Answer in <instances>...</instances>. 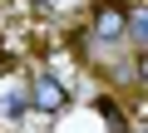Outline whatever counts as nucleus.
<instances>
[{
  "label": "nucleus",
  "instance_id": "1",
  "mask_svg": "<svg viewBox=\"0 0 148 133\" xmlns=\"http://www.w3.org/2000/svg\"><path fill=\"white\" fill-rule=\"evenodd\" d=\"M89 30L99 40H123L128 35V5H119V0H104V5L89 10Z\"/></svg>",
  "mask_w": 148,
  "mask_h": 133
},
{
  "label": "nucleus",
  "instance_id": "2",
  "mask_svg": "<svg viewBox=\"0 0 148 133\" xmlns=\"http://www.w3.org/2000/svg\"><path fill=\"white\" fill-rule=\"evenodd\" d=\"M64 104H69V89H64L59 79H49V74H45V79H35V84H30V108H40V113H59Z\"/></svg>",
  "mask_w": 148,
  "mask_h": 133
},
{
  "label": "nucleus",
  "instance_id": "3",
  "mask_svg": "<svg viewBox=\"0 0 148 133\" xmlns=\"http://www.w3.org/2000/svg\"><path fill=\"white\" fill-rule=\"evenodd\" d=\"M128 40L148 49V5H128Z\"/></svg>",
  "mask_w": 148,
  "mask_h": 133
},
{
  "label": "nucleus",
  "instance_id": "4",
  "mask_svg": "<svg viewBox=\"0 0 148 133\" xmlns=\"http://www.w3.org/2000/svg\"><path fill=\"white\" fill-rule=\"evenodd\" d=\"M99 113H104L109 133H128V123H123V113H119V104H114V99H99Z\"/></svg>",
  "mask_w": 148,
  "mask_h": 133
},
{
  "label": "nucleus",
  "instance_id": "5",
  "mask_svg": "<svg viewBox=\"0 0 148 133\" xmlns=\"http://www.w3.org/2000/svg\"><path fill=\"white\" fill-rule=\"evenodd\" d=\"M133 74H138V84L148 89V49H138V59H133Z\"/></svg>",
  "mask_w": 148,
  "mask_h": 133
}]
</instances>
